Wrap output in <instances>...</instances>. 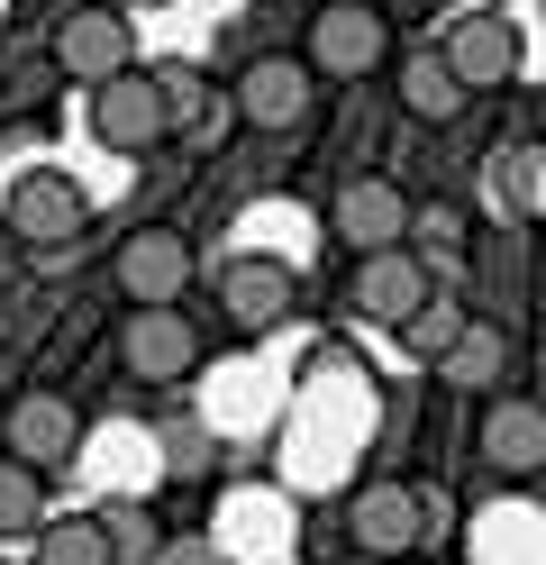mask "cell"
<instances>
[{
  "mask_svg": "<svg viewBox=\"0 0 546 565\" xmlns=\"http://www.w3.org/2000/svg\"><path fill=\"white\" fill-rule=\"evenodd\" d=\"M92 137L109 156H146L173 137V100H164V74L146 64H119L109 83H92Z\"/></svg>",
  "mask_w": 546,
  "mask_h": 565,
  "instance_id": "cell-1",
  "label": "cell"
},
{
  "mask_svg": "<svg viewBox=\"0 0 546 565\" xmlns=\"http://www.w3.org/2000/svg\"><path fill=\"white\" fill-rule=\"evenodd\" d=\"M36 565H119V556H109V529H100V511H83V520H55L46 539H36Z\"/></svg>",
  "mask_w": 546,
  "mask_h": 565,
  "instance_id": "cell-19",
  "label": "cell"
},
{
  "mask_svg": "<svg viewBox=\"0 0 546 565\" xmlns=\"http://www.w3.org/2000/svg\"><path fill=\"white\" fill-rule=\"evenodd\" d=\"M501 356H510L501 329H492V320H464V338L447 347V356H437V374H447L456 393H473V383H492V374H501Z\"/></svg>",
  "mask_w": 546,
  "mask_h": 565,
  "instance_id": "cell-18",
  "label": "cell"
},
{
  "mask_svg": "<svg viewBox=\"0 0 546 565\" xmlns=\"http://www.w3.org/2000/svg\"><path fill=\"white\" fill-rule=\"evenodd\" d=\"M346 539L364 556H410L419 547V492L410 483H364L346 502Z\"/></svg>",
  "mask_w": 546,
  "mask_h": 565,
  "instance_id": "cell-11",
  "label": "cell"
},
{
  "mask_svg": "<svg viewBox=\"0 0 546 565\" xmlns=\"http://www.w3.org/2000/svg\"><path fill=\"white\" fill-rule=\"evenodd\" d=\"M400 110H410L419 128H447V119L464 110L456 64H447V55H410V64H400Z\"/></svg>",
  "mask_w": 546,
  "mask_h": 565,
  "instance_id": "cell-16",
  "label": "cell"
},
{
  "mask_svg": "<svg viewBox=\"0 0 546 565\" xmlns=\"http://www.w3.org/2000/svg\"><path fill=\"white\" fill-rule=\"evenodd\" d=\"M182 282H192V246L173 228H137L119 246V292L128 301H182Z\"/></svg>",
  "mask_w": 546,
  "mask_h": 565,
  "instance_id": "cell-12",
  "label": "cell"
},
{
  "mask_svg": "<svg viewBox=\"0 0 546 565\" xmlns=\"http://www.w3.org/2000/svg\"><path fill=\"white\" fill-rule=\"evenodd\" d=\"M310 55H255L237 74V119L246 128H301L310 119Z\"/></svg>",
  "mask_w": 546,
  "mask_h": 565,
  "instance_id": "cell-8",
  "label": "cell"
},
{
  "mask_svg": "<svg viewBox=\"0 0 546 565\" xmlns=\"http://www.w3.org/2000/svg\"><path fill=\"white\" fill-rule=\"evenodd\" d=\"M410 237H419V265H428V274H447V265L464 256V237H473V228H464V210H456V201H428V210H410Z\"/></svg>",
  "mask_w": 546,
  "mask_h": 565,
  "instance_id": "cell-20",
  "label": "cell"
},
{
  "mask_svg": "<svg viewBox=\"0 0 546 565\" xmlns=\"http://www.w3.org/2000/svg\"><path fill=\"white\" fill-rule=\"evenodd\" d=\"M119 64H137V28H128L119 10H73V19L55 28V74H73V83H109Z\"/></svg>",
  "mask_w": 546,
  "mask_h": 565,
  "instance_id": "cell-9",
  "label": "cell"
},
{
  "mask_svg": "<svg viewBox=\"0 0 546 565\" xmlns=\"http://www.w3.org/2000/svg\"><path fill=\"white\" fill-rule=\"evenodd\" d=\"M0 220H10V237L19 246H36V256H55V246H73L92 228V192L73 183V173H19L10 183V201H0Z\"/></svg>",
  "mask_w": 546,
  "mask_h": 565,
  "instance_id": "cell-2",
  "label": "cell"
},
{
  "mask_svg": "<svg viewBox=\"0 0 546 565\" xmlns=\"http://www.w3.org/2000/svg\"><path fill=\"white\" fill-rule=\"evenodd\" d=\"M218 310H228L237 329H274L282 310H291V265H282V256H237V265H218Z\"/></svg>",
  "mask_w": 546,
  "mask_h": 565,
  "instance_id": "cell-13",
  "label": "cell"
},
{
  "mask_svg": "<svg viewBox=\"0 0 546 565\" xmlns=\"http://www.w3.org/2000/svg\"><path fill=\"white\" fill-rule=\"evenodd\" d=\"M456 64V83L464 92H501L510 74H520V28H510L501 10H473V19H456L447 28V46H437Z\"/></svg>",
  "mask_w": 546,
  "mask_h": 565,
  "instance_id": "cell-10",
  "label": "cell"
},
{
  "mask_svg": "<svg viewBox=\"0 0 546 565\" xmlns=\"http://www.w3.org/2000/svg\"><path fill=\"white\" fill-rule=\"evenodd\" d=\"M0 438H10V456L19 466H36V475H64L73 456H83V411H73L64 393H19L10 411H0Z\"/></svg>",
  "mask_w": 546,
  "mask_h": 565,
  "instance_id": "cell-5",
  "label": "cell"
},
{
  "mask_svg": "<svg viewBox=\"0 0 546 565\" xmlns=\"http://www.w3.org/2000/svg\"><path fill=\"white\" fill-rule=\"evenodd\" d=\"M328 237L355 246V256H374V246H400V237H410V192L383 183V173H355V183L328 201Z\"/></svg>",
  "mask_w": 546,
  "mask_h": 565,
  "instance_id": "cell-6",
  "label": "cell"
},
{
  "mask_svg": "<svg viewBox=\"0 0 546 565\" xmlns=\"http://www.w3.org/2000/svg\"><path fill=\"white\" fill-rule=\"evenodd\" d=\"M36 520H46V475L10 456V466H0V539H19V529H36Z\"/></svg>",
  "mask_w": 546,
  "mask_h": 565,
  "instance_id": "cell-21",
  "label": "cell"
},
{
  "mask_svg": "<svg viewBox=\"0 0 546 565\" xmlns=\"http://www.w3.org/2000/svg\"><path fill=\"white\" fill-rule=\"evenodd\" d=\"M146 10H156V0H146Z\"/></svg>",
  "mask_w": 546,
  "mask_h": 565,
  "instance_id": "cell-23",
  "label": "cell"
},
{
  "mask_svg": "<svg viewBox=\"0 0 546 565\" xmlns=\"http://www.w3.org/2000/svg\"><path fill=\"white\" fill-rule=\"evenodd\" d=\"M400 338H410V356H419V365H437V356H447V347L464 338V310H456V301H437V292H428V301L410 310V320H400Z\"/></svg>",
  "mask_w": 546,
  "mask_h": 565,
  "instance_id": "cell-22",
  "label": "cell"
},
{
  "mask_svg": "<svg viewBox=\"0 0 546 565\" xmlns=\"http://www.w3.org/2000/svg\"><path fill=\"white\" fill-rule=\"evenodd\" d=\"M483 466L510 475V483L546 475V411L537 402H492L483 411Z\"/></svg>",
  "mask_w": 546,
  "mask_h": 565,
  "instance_id": "cell-14",
  "label": "cell"
},
{
  "mask_svg": "<svg viewBox=\"0 0 546 565\" xmlns=\"http://www.w3.org/2000/svg\"><path fill=\"white\" fill-rule=\"evenodd\" d=\"M428 265H419V246L410 237H400V246H374V256H355V282H346V292H355V310H364V320H410V310L428 301Z\"/></svg>",
  "mask_w": 546,
  "mask_h": 565,
  "instance_id": "cell-7",
  "label": "cell"
},
{
  "mask_svg": "<svg viewBox=\"0 0 546 565\" xmlns=\"http://www.w3.org/2000/svg\"><path fill=\"white\" fill-rule=\"evenodd\" d=\"M156 74H164V100H173V137H182V147H218L228 128H246V119H237V92H210L192 64H156Z\"/></svg>",
  "mask_w": 546,
  "mask_h": 565,
  "instance_id": "cell-15",
  "label": "cell"
},
{
  "mask_svg": "<svg viewBox=\"0 0 546 565\" xmlns=\"http://www.w3.org/2000/svg\"><path fill=\"white\" fill-rule=\"evenodd\" d=\"M100 529H109V556L119 565H164L173 547H164V520H156V502H100Z\"/></svg>",
  "mask_w": 546,
  "mask_h": 565,
  "instance_id": "cell-17",
  "label": "cell"
},
{
  "mask_svg": "<svg viewBox=\"0 0 546 565\" xmlns=\"http://www.w3.org/2000/svg\"><path fill=\"white\" fill-rule=\"evenodd\" d=\"M301 55H310L319 83H364L392 55V28H383V10H364V0H328V10L310 19V46Z\"/></svg>",
  "mask_w": 546,
  "mask_h": 565,
  "instance_id": "cell-3",
  "label": "cell"
},
{
  "mask_svg": "<svg viewBox=\"0 0 546 565\" xmlns=\"http://www.w3.org/2000/svg\"><path fill=\"white\" fill-rule=\"evenodd\" d=\"M119 365L137 383H182L201 365V329L182 320L173 301H128V320H119Z\"/></svg>",
  "mask_w": 546,
  "mask_h": 565,
  "instance_id": "cell-4",
  "label": "cell"
}]
</instances>
